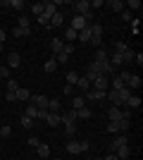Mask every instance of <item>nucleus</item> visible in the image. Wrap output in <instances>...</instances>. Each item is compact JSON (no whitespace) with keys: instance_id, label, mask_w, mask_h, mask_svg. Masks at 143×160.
Returning <instances> with one entry per match:
<instances>
[{"instance_id":"1","label":"nucleus","mask_w":143,"mask_h":160,"mask_svg":"<svg viewBox=\"0 0 143 160\" xmlns=\"http://www.w3.org/2000/svg\"><path fill=\"white\" fill-rule=\"evenodd\" d=\"M74 14L83 17L88 24L93 22V17H95V12L91 10V2H88V0H76V2H74Z\"/></svg>"},{"instance_id":"2","label":"nucleus","mask_w":143,"mask_h":160,"mask_svg":"<svg viewBox=\"0 0 143 160\" xmlns=\"http://www.w3.org/2000/svg\"><path fill=\"white\" fill-rule=\"evenodd\" d=\"M91 88H95V91H102V93H107V88H110V77H95L93 81H91Z\"/></svg>"},{"instance_id":"3","label":"nucleus","mask_w":143,"mask_h":160,"mask_svg":"<svg viewBox=\"0 0 143 160\" xmlns=\"http://www.w3.org/2000/svg\"><path fill=\"white\" fill-rule=\"evenodd\" d=\"M21 65V55L17 53V50H12V53H7V67L10 69H14V67Z\"/></svg>"},{"instance_id":"4","label":"nucleus","mask_w":143,"mask_h":160,"mask_svg":"<svg viewBox=\"0 0 143 160\" xmlns=\"http://www.w3.org/2000/svg\"><path fill=\"white\" fill-rule=\"evenodd\" d=\"M88 27V22L83 19V17H79V14H74V17H72V29H74L76 33L81 31V29H86Z\"/></svg>"},{"instance_id":"5","label":"nucleus","mask_w":143,"mask_h":160,"mask_svg":"<svg viewBox=\"0 0 143 160\" xmlns=\"http://www.w3.org/2000/svg\"><path fill=\"white\" fill-rule=\"evenodd\" d=\"M126 143H129V136H126V134H119V136H117V139L110 143V153H115L117 146H126Z\"/></svg>"},{"instance_id":"6","label":"nucleus","mask_w":143,"mask_h":160,"mask_svg":"<svg viewBox=\"0 0 143 160\" xmlns=\"http://www.w3.org/2000/svg\"><path fill=\"white\" fill-rule=\"evenodd\" d=\"M55 12H57V2H55V0H45V2H43V14H45V17H53Z\"/></svg>"},{"instance_id":"7","label":"nucleus","mask_w":143,"mask_h":160,"mask_svg":"<svg viewBox=\"0 0 143 160\" xmlns=\"http://www.w3.org/2000/svg\"><path fill=\"white\" fill-rule=\"evenodd\" d=\"M62 24H64V12H60V10H57V12H55L53 17H50V29L62 27Z\"/></svg>"},{"instance_id":"8","label":"nucleus","mask_w":143,"mask_h":160,"mask_svg":"<svg viewBox=\"0 0 143 160\" xmlns=\"http://www.w3.org/2000/svg\"><path fill=\"white\" fill-rule=\"evenodd\" d=\"M91 117H93V110H91L88 105H83V108L76 110V120H91Z\"/></svg>"},{"instance_id":"9","label":"nucleus","mask_w":143,"mask_h":160,"mask_svg":"<svg viewBox=\"0 0 143 160\" xmlns=\"http://www.w3.org/2000/svg\"><path fill=\"white\" fill-rule=\"evenodd\" d=\"M0 7H10V10H24V2L21 0H2Z\"/></svg>"},{"instance_id":"10","label":"nucleus","mask_w":143,"mask_h":160,"mask_svg":"<svg viewBox=\"0 0 143 160\" xmlns=\"http://www.w3.org/2000/svg\"><path fill=\"white\" fill-rule=\"evenodd\" d=\"M48 112H62V100L60 98H50L48 100Z\"/></svg>"},{"instance_id":"11","label":"nucleus","mask_w":143,"mask_h":160,"mask_svg":"<svg viewBox=\"0 0 143 160\" xmlns=\"http://www.w3.org/2000/svg\"><path fill=\"white\" fill-rule=\"evenodd\" d=\"M83 98L86 100H105V93H102V91H95V88H88Z\"/></svg>"},{"instance_id":"12","label":"nucleus","mask_w":143,"mask_h":160,"mask_svg":"<svg viewBox=\"0 0 143 160\" xmlns=\"http://www.w3.org/2000/svg\"><path fill=\"white\" fill-rule=\"evenodd\" d=\"M124 105H129L131 110H138V108H141V96H138V93H131V96H129V100H126Z\"/></svg>"},{"instance_id":"13","label":"nucleus","mask_w":143,"mask_h":160,"mask_svg":"<svg viewBox=\"0 0 143 160\" xmlns=\"http://www.w3.org/2000/svg\"><path fill=\"white\" fill-rule=\"evenodd\" d=\"M126 86H129L131 91H138V88H141V77H138V74H131L129 81H126Z\"/></svg>"},{"instance_id":"14","label":"nucleus","mask_w":143,"mask_h":160,"mask_svg":"<svg viewBox=\"0 0 143 160\" xmlns=\"http://www.w3.org/2000/svg\"><path fill=\"white\" fill-rule=\"evenodd\" d=\"M115 155L119 160H126L131 155V151H129V143H126V146H117V151H115Z\"/></svg>"},{"instance_id":"15","label":"nucleus","mask_w":143,"mask_h":160,"mask_svg":"<svg viewBox=\"0 0 143 160\" xmlns=\"http://www.w3.org/2000/svg\"><path fill=\"white\" fill-rule=\"evenodd\" d=\"M62 48H64V43H62L60 38H53V41H50V50H53V58L62 53Z\"/></svg>"},{"instance_id":"16","label":"nucleus","mask_w":143,"mask_h":160,"mask_svg":"<svg viewBox=\"0 0 143 160\" xmlns=\"http://www.w3.org/2000/svg\"><path fill=\"white\" fill-rule=\"evenodd\" d=\"M107 117H110V122H112V120H119V117H122V108L110 105V108H107Z\"/></svg>"},{"instance_id":"17","label":"nucleus","mask_w":143,"mask_h":160,"mask_svg":"<svg viewBox=\"0 0 143 160\" xmlns=\"http://www.w3.org/2000/svg\"><path fill=\"white\" fill-rule=\"evenodd\" d=\"M45 122L50 124V127H60V124H62V122H60V112H48Z\"/></svg>"},{"instance_id":"18","label":"nucleus","mask_w":143,"mask_h":160,"mask_svg":"<svg viewBox=\"0 0 143 160\" xmlns=\"http://www.w3.org/2000/svg\"><path fill=\"white\" fill-rule=\"evenodd\" d=\"M76 88H79V91H81V96H83V93L91 88V81L86 79V77H79V81H76Z\"/></svg>"},{"instance_id":"19","label":"nucleus","mask_w":143,"mask_h":160,"mask_svg":"<svg viewBox=\"0 0 143 160\" xmlns=\"http://www.w3.org/2000/svg\"><path fill=\"white\" fill-rule=\"evenodd\" d=\"M117 93H119V103H122V105H124V103L129 100V96L134 93V91H131L129 86H122V88H119V91H117Z\"/></svg>"},{"instance_id":"20","label":"nucleus","mask_w":143,"mask_h":160,"mask_svg":"<svg viewBox=\"0 0 143 160\" xmlns=\"http://www.w3.org/2000/svg\"><path fill=\"white\" fill-rule=\"evenodd\" d=\"M76 41H81V43H88V41H91V27L81 29V31L76 33Z\"/></svg>"},{"instance_id":"21","label":"nucleus","mask_w":143,"mask_h":160,"mask_svg":"<svg viewBox=\"0 0 143 160\" xmlns=\"http://www.w3.org/2000/svg\"><path fill=\"white\" fill-rule=\"evenodd\" d=\"M67 153H72V155L81 153V143L79 141H67Z\"/></svg>"},{"instance_id":"22","label":"nucleus","mask_w":143,"mask_h":160,"mask_svg":"<svg viewBox=\"0 0 143 160\" xmlns=\"http://www.w3.org/2000/svg\"><path fill=\"white\" fill-rule=\"evenodd\" d=\"M107 132H110V134H124L119 120H112V122H110V124H107Z\"/></svg>"},{"instance_id":"23","label":"nucleus","mask_w":143,"mask_h":160,"mask_svg":"<svg viewBox=\"0 0 143 160\" xmlns=\"http://www.w3.org/2000/svg\"><path fill=\"white\" fill-rule=\"evenodd\" d=\"M105 5H107L112 12H122V10H124V2H122V0H110V2H105Z\"/></svg>"},{"instance_id":"24","label":"nucleus","mask_w":143,"mask_h":160,"mask_svg":"<svg viewBox=\"0 0 143 160\" xmlns=\"http://www.w3.org/2000/svg\"><path fill=\"white\" fill-rule=\"evenodd\" d=\"M86 105V98L83 96H74L72 98V110H79V108H83Z\"/></svg>"},{"instance_id":"25","label":"nucleus","mask_w":143,"mask_h":160,"mask_svg":"<svg viewBox=\"0 0 143 160\" xmlns=\"http://www.w3.org/2000/svg\"><path fill=\"white\" fill-rule=\"evenodd\" d=\"M64 134H67L69 139H74L76 136V122H67V124H64Z\"/></svg>"},{"instance_id":"26","label":"nucleus","mask_w":143,"mask_h":160,"mask_svg":"<svg viewBox=\"0 0 143 160\" xmlns=\"http://www.w3.org/2000/svg\"><path fill=\"white\" fill-rule=\"evenodd\" d=\"M74 41H76V31L72 27H67L64 29V43H74Z\"/></svg>"},{"instance_id":"27","label":"nucleus","mask_w":143,"mask_h":160,"mask_svg":"<svg viewBox=\"0 0 143 160\" xmlns=\"http://www.w3.org/2000/svg\"><path fill=\"white\" fill-rule=\"evenodd\" d=\"M24 115H26V117H31V120H38V108L29 103V105H26V112H24Z\"/></svg>"},{"instance_id":"28","label":"nucleus","mask_w":143,"mask_h":160,"mask_svg":"<svg viewBox=\"0 0 143 160\" xmlns=\"http://www.w3.org/2000/svg\"><path fill=\"white\" fill-rule=\"evenodd\" d=\"M14 96H17V100H29V98H31V93H29L26 88H21V86L14 91Z\"/></svg>"},{"instance_id":"29","label":"nucleus","mask_w":143,"mask_h":160,"mask_svg":"<svg viewBox=\"0 0 143 160\" xmlns=\"http://www.w3.org/2000/svg\"><path fill=\"white\" fill-rule=\"evenodd\" d=\"M29 33H31V29H24V27H14V29H12V36H17V38L29 36Z\"/></svg>"},{"instance_id":"30","label":"nucleus","mask_w":143,"mask_h":160,"mask_svg":"<svg viewBox=\"0 0 143 160\" xmlns=\"http://www.w3.org/2000/svg\"><path fill=\"white\" fill-rule=\"evenodd\" d=\"M95 62H107V50H105V48H98V50H95Z\"/></svg>"},{"instance_id":"31","label":"nucleus","mask_w":143,"mask_h":160,"mask_svg":"<svg viewBox=\"0 0 143 160\" xmlns=\"http://www.w3.org/2000/svg\"><path fill=\"white\" fill-rule=\"evenodd\" d=\"M124 7H126V10H136V12H141V0H129V2H124Z\"/></svg>"},{"instance_id":"32","label":"nucleus","mask_w":143,"mask_h":160,"mask_svg":"<svg viewBox=\"0 0 143 160\" xmlns=\"http://www.w3.org/2000/svg\"><path fill=\"white\" fill-rule=\"evenodd\" d=\"M5 86H7V91H10V93H14V91L19 88V81H17V79H12V77H10V79L5 81Z\"/></svg>"},{"instance_id":"33","label":"nucleus","mask_w":143,"mask_h":160,"mask_svg":"<svg viewBox=\"0 0 143 160\" xmlns=\"http://www.w3.org/2000/svg\"><path fill=\"white\" fill-rule=\"evenodd\" d=\"M76 81H79V72H74V69L67 72V84L69 86H76Z\"/></svg>"},{"instance_id":"34","label":"nucleus","mask_w":143,"mask_h":160,"mask_svg":"<svg viewBox=\"0 0 143 160\" xmlns=\"http://www.w3.org/2000/svg\"><path fill=\"white\" fill-rule=\"evenodd\" d=\"M36 151H38V155H41V158H50V146H48V143H41Z\"/></svg>"},{"instance_id":"35","label":"nucleus","mask_w":143,"mask_h":160,"mask_svg":"<svg viewBox=\"0 0 143 160\" xmlns=\"http://www.w3.org/2000/svg\"><path fill=\"white\" fill-rule=\"evenodd\" d=\"M43 69H45L48 74H50V72H55V69H57V62H55V58H50V60H48L45 65H43Z\"/></svg>"},{"instance_id":"36","label":"nucleus","mask_w":143,"mask_h":160,"mask_svg":"<svg viewBox=\"0 0 143 160\" xmlns=\"http://www.w3.org/2000/svg\"><path fill=\"white\" fill-rule=\"evenodd\" d=\"M34 122H36V120L26 117V115H21V127H24V129H34Z\"/></svg>"},{"instance_id":"37","label":"nucleus","mask_w":143,"mask_h":160,"mask_svg":"<svg viewBox=\"0 0 143 160\" xmlns=\"http://www.w3.org/2000/svg\"><path fill=\"white\" fill-rule=\"evenodd\" d=\"M10 74H12V69H10V67L7 65H0V79H10Z\"/></svg>"},{"instance_id":"38","label":"nucleus","mask_w":143,"mask_h":160,"mask_svg":"<svg viewBox=\"0 0 143 160\" xmlns=\"http://www.w3.org/2000/svg\"><path fill=\"white\" fill-rule=\"evenodd\" d=\"M36 19H38V24H41L43 29H50V17H45V14H38Z\"/></svg>"},{"instance_id":"39","label":"nucleus","mask_w":143,"mask_h":160,"mask_svg":"<svg viewBox=\"0 0 143 160\" xmlns=\"http://www.w3.org/2000/svg\"><path fill=\"white\" fill-rule=\"evenodd\" d=\"M31 14H36V17L43 14V2H34V5H31Z\"/></svg>"},{"instance_id":"40","label":"nucleus","mask_w":143,"mask_h":160,"mask_svg":"<svg viewBox=\"0 0 143 160\" xmlns=\"http://www.w3.org/2000/svg\"><path fill=\"white\" fill-rule=\"evenodd\" d=\"M26 143H29L31 148H38V146H41V139H38V136H29Z\"/></svg>"},{"instance_id":"41","label":"nucleus","mask_w":143,"mask_h":160,"mask_svg":"<svg viewBox=\"0 0 143 160\" xmlns=\"http://www.w3.org/2000/svg\"><path fill=\"white\" fill-rule=\"evenodd\" d=\"M126 48H129V46H126L124 41H117V43H115V53H119V55H122L124 50H126Z\"/></svg>"},{"instance_id":"42","label":"nucleus","mask_w":143,"mask_h":160,"mask_svg":"<svg viewBox=\"0 0 143 160\" xmlns=\"http://www.w3.org/2000/svg\"><path fill=\"white\" fill-rule=\"evenodd\" d=\"M117 77H119V79L126 84V81H129V77H131V72H129V69H122V72H117Z\"/></svg>"},{"instance_id":"43","label":"nucleus","mask_w":143,"mask_h":160,"mask_svg":"<svg viewBox=\"0 0 143 160\" xmlns=\"http://www.w3.org/2000/svg\"><path fill=\"white\" fill-rule=\"evenodd\" d=\"M10 134H12V127H7V124H2V127H0V136H2V139H7Z\"/></svg>"},{"instance_id":"44","label":"nucleus","mask_w":143,"mask_h":160,"mask_svg":"<svg viewBox=\"0 0 143 160\" xmlns=\"http://www.w3.org/2000/svg\"><path fill=\"white\" fill-rule=\"evenodd\" d=\"M19 27H24V29H31V27H29V14H21V17H19Z\"/></svg>"},{"instance_id":"45","label":"nucleus","mask_w":143,"mask_h":160,"mask_svg":"<svg viewBox=\"0 0 143 160\" xmlns=\"http://www.w3.org/2000/svg\"><path fill=\"white\" fill-rule=\"evenodd\" d=\"M122 19H124V22H131V19H134V14H131L129 10H126V7L122 10Z\"/></svg>"},{"instance_id":"46","label":"nucleus","mask_w":143,"mask_h":160,"mask_svg":"<svg viewBox=\"0 0 143 160\" xmlns=\"http://www.w3.org/2000/svg\"><path fill=\"white\" fill-rule=\"evenodd\" d=\"M62 53L72 55V53H74V43H64V48H62Z\"/></svg>"},{"instance_id":"47","label":"nucleus","mask_w":143,"mask_h":160,"mask_svg":"<svg viewBox=\"0 0 143 160\" xmlns=\"http://www.w3.org/2000/svg\"><path fill=\"white\" fill-rule=\"evenodd\" d=\"M100 7H105L102 0H93V2H91V10H100Z\"/></svg>"},{"instance_id":"48","label":"nucleus","mask_w":143,"mask_h":160,"mask_svg":"<svg viewBox=\"0 0 143 160\" xmlns=\"http://www.w3.org/2000/svg\"><path fill=\"white\" fill-rule=\"evenodd\" d=\"M5 100H7V103H14V100H17V96H14V93H10V91H7V93H5Z\"/></svg>"},{"instance_id":"49","label":"nucleus","mask_w":143,"mask_h":160,"mask_svg":"<svg viewBox=\"0 0 143 160\" xmlns=\"http://www.w3.org/2000/svg\"><path fill=\"white\" fill-rule=\"evenodd\" d=\"M79 143H81V153H86V151L91 148V143H88V141H79Z\"/></svg>"},{"instance_id":"50","label":"nucleus","mask_w":143,"mask_h":160,"mask_svg":"<svg viewBox=\"0 0 143 160\" xmlns=\"http://www.w3.org/2000/svg\"><path fill=\"white\" fill-rule=\"evenodd\" d=\"M131 27H134V33H138V27H141V22H138V19H131Z\"/></svg>"},{"instance_id":"51","label":"nucleus","mask_w":143,"mask_h":160,"mask_svg":"<svg viewBox=\"0 0 143 160\" xmlns=\"http://www.w3.org/2000/svg\"><path fill=\"white\" fill-rule=\"evenodd\" d=\"M134 62H136V65H138V67H141V65H143V55H141V53H138V55H136V58H134Z\"/></svg>"},{"instance_id":"52","label":"nucleus","mask_w":143,"mask_h":160,"mask_svg":"<svg viewBox=\"0 0 143 160\" xmlns=\"http://www.w3.org/2000/svg\"><path fill=\"white\" fill-rule=\"evenodd\" d=\"M5 43V29H0V46Z\"/></svg>"},{"instance_id":"53","label":"nucleus","mask_w":143,"mask_h":160,"mask_svg":"<svg viewBox=\"0 0 143 160\" xmlns=\"http://www.w3.org/2000/svg\"><path fill=\"white\" fill-rule=\"evenodd\" d=\"M102 160H119V158H117L115 153H110V155H105V158H102Z\"/></svg>"},{"instance_id":"54","label":"nucleus","mask_w":143,"mask_h":160,"mask_svg":"<svg viewBox=\"0 0 143 160\" xmlns=\"http://www.w3.org/2000/svg\"><path fill=\"white\" fill-rule=\"evenodd\" d=\"M0 53H2V46H0Z\"/></svg>"},{"instance_id":"55","label":"nucleus","mask_w":143,"mask_h":160,"mask_svg":"<svg viewBox=\"0 0 143 160\" xmlns=\"http://www.w3.org/2000/svg\"><path fill=\"white\" fill-rule=\"evenodd\" d=\"M95 160H102V158H95Z\"/></svg>"},{"instance_id":"56","label":"nucleus","mask_w":143,"mask_h":160,"mask_svg":"<svg viewBox=\"0 0 143 160\" xmlns=\"http://www.w3.org/2000/svg\"><path fill=\"white\" fill-rule=\"evenodd\" d=\"M0 84H2V79H0Z\"/></svg>"},{"instance_id":"57","label":"nucleus","mask_w":143,"mask_h":160,"mask_svg":"<svg viewBox=\"0 0 143 160\" xmlns=\"http://www.w3.org/2000/svg\"><path fill=\"white\" fill-rule=\"evenodd\" d=\"M60 160H62V158H60Z\"/></svg>"}]
</instances>
